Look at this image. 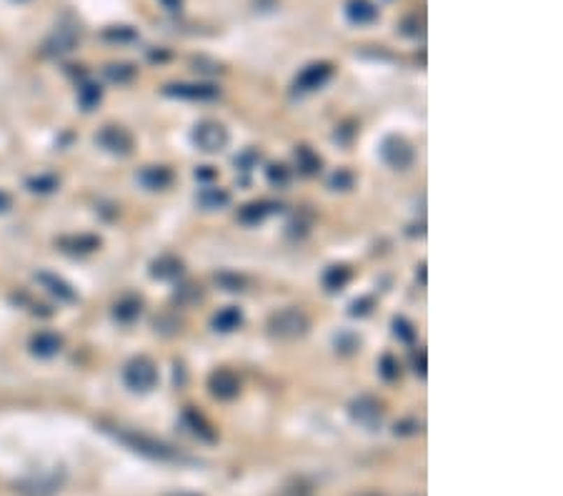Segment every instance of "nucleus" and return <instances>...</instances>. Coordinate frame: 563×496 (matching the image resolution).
<instances>
[{"label":"nucleus","instance_id":"1","mask_svg":"<svg viewBox=\"0 0 563 496\" xmlns=\"http://www.w3.org/2000/svg\"><path fill=\"white\" fill-rule=\"evenodd\" d=\"M308 326H311V321H308V316L300 309H283V311L273 313L268 323L270 334L283 341H293L306 336Z\"/></svg>","mask_w":563,"mask_h":496},{"label":"nucleus","instance_id":"2","mask_svg":"<svg viewBox=\"0 0 563 496\" xmlns=\"http://www.w3.org/2000/svg\"><path fill=\"white\" fill-rule=\"evenodd\" d=\"M123 381H126V386L131 391H140V394H145V391H150L158 383L156 364H153L150 359H145V356L133 359L131 364L126 366V371H123Z\"/></svg>","mask_w":563,"mask_h":496},{"label":"nucleus","instance_id":"3","mask_svg":"<svg viewBox=\"0 0 563 496\" xmlns=\"http://www.w3.org/2000/svg\"><path fill=\"white\" fill-rule=\"evenodd\" d=\"M193 143L203 153H221L228 146V131L218 120H203L193 131Z\"/></svg>","mask_w":563,"mask_h":496},{"label":"nucleus","instance_id":"4","mask_svg":"<svg viewBox=\"0 0 563 496\" xmlns=\"http://www.w3.org/2000/svg\"><path fill=\"white\" fill-rule=\"evenodd\" d=\"M115 439H120V441L128 444L133 451L150 456V459H173V456H175L173 451L166 446V444L145 437V434H136V431H115Z\"/></svg>","mask_w":563,"mask_h":496},{"label":"nucleus","instance_id":"5","mask_svg":"<svg viewBox=\"0 0 563 496\" xmlns=\"http://www.w3.org/2000/svg\"><path fill=\"white\" fill-rule=\"evenodd\" d=\"M381 158L395 171H406L414 163V146L401 136H388L381 143Z\"/></svg>","mask_w":563,"mask_h":496},{"label":"nucleus","instance_id":"6","mask_svg":"<svg viewBox=\"0 0 563 496\" xmlns=\"http://www.w3.org/2000/svg\"><path fill=\"white\" fill-rule=\"evenodd\" d=\"M163 93L170 98H180V101H216V98H221V88L208 83H173L166 85Z\"/></svg>","mask_w":563,"mask_h":496},{"label":"nucleus","instance_id":"7","mask_svg":"<svg viewBox=\"0 0 563 496\" xmlns=\"http://www.w3.org/2000/svg\"><path fill=\"white\" fill-rule=\"evenodd\" d=\"M351 416L360 426H366V429H378L381 421H383V409H381V404L373 396H358L351 404Z\"/></svg>","mask_w":563,"mask_h":496},{"label":"nucleus","instance_id":"8","mask_svg":"<svg viewBox=\"0 0 563 496\" xmlns=\"http://www.w3.org/2000/svg\"><path fill=\"white\" fill-rule=\"evenodd\" d=\"M96 141L101 148H105L108 153H115V156H126L133 148V136L123 126H105L96 136Z\"/></svg>","mask_w":563,"mask_h":496},{"label":"nucleus","instance_id":"9","mask_svg":"<svg viewBox=\"0 0 563 496\" xmlns=\"http://www.w3.org/2000/svg\"><path fill=\"white\" fill-rule=\"evenodd\" d=\"M333 76V66L330 63H313V66L303 68L298 78H295V93H311L316 88H323Z\"/></svg>","mask_w":563,"mask_h":496},{"label":"nucleus","instance_id":"10","mask_svg":"<svg viewBox=\"0 0 563 496\" xmlns=\"http://www.w3.org/2000/svg\"><path fill=\"white\" fill-rule=\"evenodd\" d=\"M208 386H210V394L216 396V399H221V401L235 399V396H238V391H240L238 376H235L233 371H228V369L216 371V374L210 376Z\"/></svg>","mask_w":563,"mask_h":496},{"label":"nucleus","instance_id":"11","mask_svg":"<svg viewBox=\"0 0 563 496\" xmlns=\"http://www.w3.org/2000/svg\"><path fill=\"white\" fill-rule=\"evenodd\" d=\"M75 43H78V30L73 28V25H63L53 33V36L45 41V53L48 55H66L75 48Z\"/></svg>","mask_w":563,"mask_h":496},{"label":"nucleus","instance_id":"12","mask_svg":"<svg viewBox=\"0 0 563 496\" xmlns=\"http://www.w3.org/2000/svg\"><path fill=\"white\" fill-rule=\"evenodd\" d=\"M36 281L41 283L45 291L50 293V296H55L58 301H66V304H71V301H75L78 296H75V291H73V286L68 281H63L60 276L55 274H48V271H41V274L36 276Z\"/></svg>","mask_w":563,"mask_h":496},{"label":"nucleus","instance_id":"13","mask_svg":"<svg viewBox=\"0 0 563 496\" xmlns=\"http://www.w3.org/2000/svg\"><path fill=\"white\" fill-rule=\"evenodd\" d=\"M60 348H63V339L53 331H41V334L30 339V351L41 356V359H50V356L60 353Z\"/></svg>","mask_w":563,"mask_h":496},{"label":"nucleus","instance_id":"14","mask_svg":"<svg viewBox=\"0 0 563 496\" xmlns=\"http://www.w3.org/2000/svg\"><path fill=\"white\" fill-rule=\"evenodd\" d=\"M138 180L148 188V191H163L173 183V173L166 166H148L138 173Z\"/></svg>","mask_w":563,"mask_h":496},{"label":"nucleus","instance_id":"15","mask_svg":"<svg viewBox=\"0 0 563 496\" xmlns=\"http://www.w3.org/2000/svg\"><path fill=\"white\" fill-rule=\"evenodd\" d=\"M180 274H183L180 258L168 256V253L150 263V276H153V278H161V281H173V278H180Z\"/></svg>","mask_w":563,"mask_h":496},{"label":"nucleus","instance_id":"16","mask_svg":"<svg viewBox=\"0 0 563 496\" xmlns=\"http://www.w3.org/2000/svg\"><path fill=\"white\" fill-rule=\"evenodd\" d=\"M346 15L351 23H358V25H368L376 20L378 10L376 6H373L371 0H351L346 8Z\"/></svg>","mask_w":563,"mask_h":496},{"label":"nucleus","instance_id":"17","mask_svg":"<svg viewBox=\"0 0 563 496\" xmlns=\"http://www.w3.org/2000/svg\"><path fill=\"white\" fill-rule=\"evenodd\" d=\"M240 323H243V313L235 306H228V309H223L213 316V329L221 331V334H231V331L238 329Z\"/></svg>","mask_w":563,"mask_h":496},{"label":"nucleus","instance_id":"18","mask_svg":"<svg viewBox=\"0 0 563 496\" xmlns=\"http://www.w3.org/2000/svg\"><path fill=\"white\" fill-rule=\"evenodd\" d=\"M198 204L208 211L226 208L231 204V193L223 191V188H216V185H208V188H203V191L198 193Z\"/></svg>","mask_w":563,"mask_h":496},{"label":"nucleus","instance_id":"19","mask_svg":"<svg viewBox=\"0 0 563 496\" xmlns=\"http://www.w3.org/2000/svg\"><path fill=\"white\" fill-rule=\"evenodd\" d=\"M66 251H71V253H90V251H96L98 246H101V239H96V236H66V239H60L58 241Z\"/></svg>","mask_w":563,"mask_h":496},{"label":"nucleus","instance_id":"20","mask_svg":"<svg viewBox=\"0 0 563 496\" xmlns=\"http://www.w3.org/2000/svg\"><path fill=\"white\" fill-rule=\"evenodd\" d=\"M183 424L191 426V434H193V437L205 439V441H213V439H216V431H213L208 424H205V418L200 416V413H196V411H186V413H183Z\"/></svg>","mask_w":563,"mask_h":496},{"label":"nucleus","instance_id":"21","mask_svg":"<svg viewBox=\"0 0 563 496\" xmlns=\"http://www.w3.org/2000/svg\"><path fill=\"white\" fill-rule=\"evenodd\" d=\"M113 316L123 323H131L140 316V301L133 299V296H126V299H120L118 304L113 306Z\"/></svg>","mask_w":563,"mask_h":496},{"label":"nucleus","instance_id":"22","mask_svg":"<svg viewBox=\"0 0 563 496\" xmlns=\"http://www.w3.org/2000/svg\"><path fill=\"white\" fill-rule=\"evenodd\" d=\"M295 163H298L300 173H306V176H313L321 171V158H318L308 146H300V148L295 150Z\"/></svg>","mask_w":563,"mask_h":496},{"label":"nucleus","instance_id":"23","mask_svg":"<svg viewBox=\"0 0 563 496\" xmlns=\"http://www.w3.org/2000/svg\"><path fill=\"white\" fill-rule=\"evenodd\" d=\"M348 281H351V269L348 266H330L323 276V286L328 291H341Z\"/></svg>","mask_w":563,"mask_h":496},{"label":"nucleus","instance_id":"24","mask_svg":"<svg viewBox=\"0 0 563 496\" xmlns=\"http://www.w3.org/2000/svg\"><path fill=\"white\" fill-rule=\"evenodd\" d=\"M20 491L30 496H48L55 491V481L53 479H30V481L20 484Z\"/></svg>","mask_w":563,"mask_h":496},{"label":"nucleus","instance_id":"25","mask_svg":"<svg viewBox=\"0 0 563 496\" xmlns=\"http://www.w3.org/2000/svg\"><path fill=\"white\" fill-rule=\"evenodd\" d=\"M270 213L268 204H248L246 208H240L238 218L243 223H248V226H256V223H261L265 218V215Z\"/></svg>","mask_w":563,"mask_h":496},{"label":"nucleus","instance_id":"26","mask_svg":"<svg viewBox=\"0 0 563 496\" xmlns=\"http://www.w3.org/2000/svg\"><path fill=\"white\" fill-rule=\"evenodd\" d=\"M58 185H60V180L55 178L53 173H41V176H36V178L28 180V188L33 193H53Z\"/></svg>","mask_w":563,"mask_h":496},{"label":"nucleus","instance_id":"27","mask_svg":"<svg viewBox=\"0 0 563 496\" xmlns=\"http://www.w3.org/2000/svg\"><path fill=\"white\" fill-rule=\"evenodd\" d=\"M101 88L98 85H93V83H85L83 88L78 90V103L85 108V111H93V108L101 103Z\"/></svg>","mask_w":563,"mask_h":496},{"label":"nucleus","instance_id":"28","mask_svg":"<svg viewBox=\"0 0 563 496\" xmlns=\"http://www.w3.org/2000/svg\"><path fill=\"white\" fill-rule=\"evenodd\" d=\"M393 334L398 336V341H403V343H414V341H416L414 323L408 321V318H403V316L393 318Z\"/></svg>","mask_w":563,"mask_h":496},{"label":"nucleus","instance_id":"29","mask_svg":"<svg viewBox=\"0 0 563 496\" xmlns=\"http://www.w3.org/2000/svg\"><path fill=\"white\" fill-rule=\"evenodd\" d=\"M105 76L113 83H131L136 78V68L133 66H108L105 68Z\"/></svg>","mask_w":563,"mask_h":496},{"label":"nucleus","instance_id":"30","mask_svg":"<svg viewBox=\"0 0 563 496\" xmlns=\"http://www.w3.org/2000/svg\"><path fill=\"white\" fill-rule=\"evenodd\" d=\"M381 376L386 378V381H395V378L401 376V366H398V361L390 356V353H386L383 359H381Z\"/></svg>","mask_w":563,"mask_h":496},{"label":"nucleus","instance_id":"31","mask_svg":"<svg viewBox=\"0 0 563 496\" xmlns=\"http://www.w3.org/2000/svg\"><path fill=\"white\" fill-rule=\"evenodd\" d=\"M353 185V173L351 171H346V168H338L336 173L330 176V188H341V191H346V188H351Z\"/></svg>","mask_w":563,"mask_h":496},{"label":"nucleus","instance_id":"32","mask_svg":"<svg viewBox=\"0 0 563 496\" xmlns=\"http://www.w3.org/2000/svg\"><path fill=\"white\" fill-rule=\"evenodd\" d=\"M268 180L273 185H286L291 180V171L286 166H270L268 168Z\"/></svg>","mask_w":563,"mask_h":496},{"label":"nucleus","instance_id":"33","mask_svg":"<svg viewBox=\"0 0 563 496\" xmlns=\"http://www.w3.org/2000/svg\"><path fill=\"white\" fill-rule=\"evenodd\" d=\"M105 38H108V41H133V38H136V30L120 25V28L105 30Z\"/></svg>","mask_w":563,"mask_h":496},{"label":"nucleus","instance_id":"34","mask_svg":"<svg viewBox=\"0 0 563 496\" xmlns=\"http://www.w3.org/2000/svg\"><path fill=\"white\" fill-rule=\"evenodd\" d=\"M216 281L218 283H223V286L228 288V291H243V278L240 276H231V274H221V276H216Z\"/></svg>","mask_w":563,"mask_h":496},{"label":"nucleus","instance_id":"35","mask_svg":"<svg viewBox=\"0 0 563 496\" xmlns=\"http://www.w3.org/2000/svg\"><path fill=\"white\" fill-rule=\"evenodd\" d=\"M371 306H373L371 299L356 301V304L351 306V316H366V313H371Z\"/></svg>","mask_w":563,"mask_h":496},{"label":"nucleus","instance_id":"36","mask_svg":"<svg viewBox=\"0 0 563 496\" xmlns=\"http://www.w3.org/2000/svg\"><path fill=\"white\" fill-rule=\"evenodd\" d=\"M414 366H416V374H418V376H425V351L423 348H418V351L414 353Z\"/></svg>","mask_w":563,"mask_h":496},{"label":"nucleus","instance_id":"37","mask_svg":"<svg viewBox=\"0 0 563 496\" xmlns=\"http://www.w3.org/2000/svg\"><path fill=\"white\" fill-rule=\"evenodd\" d=\"M13 208V198L10 193H6L3 188H0V213H8V211Z\"/></svg>","mask_w":563,"mask_h":496},{"label":"nucleus","instance_id":"38","mask_svg":"<svg viewBox=\"0 0 563 496\" xmlns=\"http://www.w3.org/2000/svg\"><path fill=\"white\" fill-rule=\"evenodd\" d=\"M161 3L168 8V10H173V13L180 10V6H183V0H161Z\"/></svg>","mask_w":563,"mask_h":496},{"label":"nucleus","instance_id":"39","mask_svg":"<svg viewBox=\"0 0 563 496\" xmlns=\"http://www.w3.org/2000/svg\"><path fill=\"white\" fill-rule=\"evenodd\" d=\"M196 178H203V180L213 178V171H196Z\"/></svg>","mask_w":563,"mask_h":496},{"label":"nucleus","instance_id":"40","mask_svg":"<svg viewBox=\"0 0 563 496\" xmlns=\"http://www.w3.org/2000/svg\"><path fill=\"white\" fill-rule=\"evenodd\" d=\"M368 496H376V494H368Z\"/></svg>","mask_w":563,"mask_h":496}]
</instances>
